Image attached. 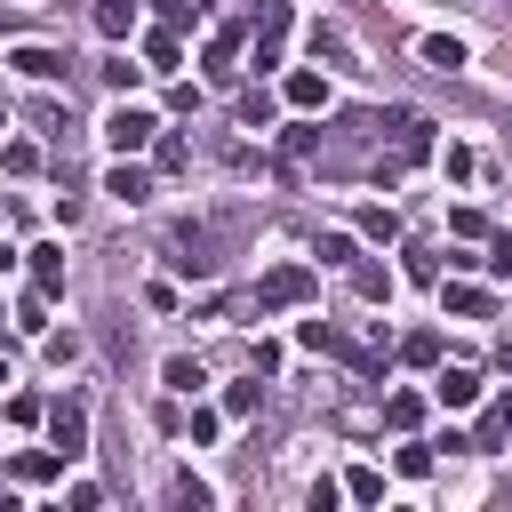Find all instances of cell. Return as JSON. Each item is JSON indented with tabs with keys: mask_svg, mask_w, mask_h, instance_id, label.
Returning <instances> with one entry per match:
<instances>
[{
	"mask_svg": "<svg viewBox=\"0 0 512 512\" xmlns=\"http://www.w3.org/2000/svg\"><path fill=\"white\" fill-rule=\"evenodd\" d=\"M384 416H392V424H400V432H408V424H416V416H424V400H416V392H400V400H392V408H384Z\"/></svg>",
	"mask_w": 512,
	"mask_h": 512,
	"instance_id": "23",
	"label": "cell"
},
{
	"mask_svg": "<svg viewBox=\"0 0 512 512\" xmlns=\"http://www.w3.org/2000/svg\"><path fill=\"white\" fill-rule=\"evenodd\" d=\"M32 280L56 288V280H64V256H56V248H32Z\"/></svg>",
	"mask_w": 512,
	"mask_h": 512,
	"instance_id": "17",
	"label": "cell"
},
{
	"mask_svg": "<svg viewBox=\"0 0 512 512\" xmlns=\"http://www.w3.org/2000/svg\"><path fill=\"white\" fill-rule=\"evenodd\" d=\"M256 400H264V384H256V376H248V384H232V392H224V416H248V408H256Z\"/></svg>",
	"mask_w": 512,
	"mask_h": 512,
	"instance_id": "19",
	"label": "cell"
},
{
	"mask_svg": "<svg viewBox=\"0 0 512 512\" xmlns=\"http://www.w3.org/2000/svg\"><path fill=\"white\" fill-rule=\"evenodd\" d=\"M488 264H496V272H504V280H512V232H504V240H496V256H488Z\"/></svg>",
	"mask_w": 512,
	"mask_h": 512,
	"instance_id": "24",
	"label": "cell"
},
{
	"mask_svg": "<svg viewBox=\"0 0 512 512\" xmlns=\"http://www.w3.org/2000/svg\"><path fill=\"white\" fill-rule=\"evenodd\" d=\"M152 128H160V120H152L144 104H112V120H104V144L128 160V152H144V144H152Z\"/></svg>",
	"mask_w": 512,
	"mask_h": 512,
	"instance_id": "1",
	"label": "cell"
},
{
	"mask_svg": "<svg viewBox=\"0 0 512 512\" xmlns=\"http://www.w3.org/2000/svg\"><path fill=\"white\" fill-rule=\"evenodd\" d=\"M352 288H360V296H384V288H392V280H384V272H376V264H360V256H352Z\"/></svg>",
	"mask_w": 512,
	"mask_h": 512,
	"instance_id": "22",
	"label": "cell"
},
{
	"mask_svg": "<svg viewBox=\"0 0 512 512\" xmlns=\"http://www.w3.org/2000/svg\"><path fill=\"white\" fill-rule=\"evenodd\" d=\"M496 360H504V368H512V344H504V352H496Z\"/></svg>",
	"mask_w": 512,
	"mask_h": 512,
	"instance_id": "26",
	"label": "cell"
},
{
	"mask_svg": "<svg viewBox=\"0 0 512 512\" xmlns=\"http://www.w3.org/2000/svg\"><path fill=\"white\" fill-rule=\"evenodd\" d=\"M424 64H432V72H456V64H464V40H424Z\"/></svg>",
	"mask_w": 512,
	"mask_h": 512,
	"instance_id": "14",
	"label": "cell"
},
{
	"mask_svg": "<svg viewBox=\"0 0 512 512\" xmlns=\"http://www.w3.org/2000/svg\"><path fill=\"white\" fill-rule=\"evenodd\" d=\"M104 192H112V200H128V208H136V200H152V176H144V168H128V160H120V168H112V176H104Z\"/></svg>",
	"mask_w": 512,
	"mask_h": 512,
	"instance_id": "7",
	"label": "cell"
},
{
	"mask_svg": "<svg viewBox=\"0 0 512 512\" xmlns=\"http://www.w3.org/2000/svg\"><path fill=\"white\" fill-rule=\"evenodd\" d=\"M312 288H320V272H304V264H280V272L256 288V304H304Z\"/></svg>",
	"mask_w": 512,
	"mask_h": 512,
	"instance_id": "3",
	"label": "cell"
},
{
	"mask_svg": "<svg viewBox=\"0 0 512 512\" xmlns=\"http://www.w3.org/2000/svg\"><path fill=\"white\" fill-rule=\"evenodd\" d=\"M352 256H360L352 232H328V240H320V264H352Z\"/></svg>",
	"mask_w": 512,
	"mask_h": 512,
	"instance_id": "21",
	"label": "cell"
},
{
	"mask_svg": "<svg viewBox=\"0 0 512 512\" xmlns=\"http://www.w3.org/2000/svg\"><path fill=\"white\" fill-rule=\"evenodd\" d=\"M392 232H400L392 208H360V240H392Z\"/></svg>",
	"mask_w": 512,
	"mask_h": 512,
	"instance_id": "15",
	"label": "cell"
},
{
	"mask_svg": "<svg viewBox=\"0 0 512 512\" xmlns=\"http://www.w3.org/2000/svg\"><path fill=\"white\" fill-rule=\"evenodd\" d=\"M48 440H56V456H80L88 448V408L80 400H56L48 408Z\"/></svg>",
	"mask_w": 512,
	"mask_h": 512,
	"instance_id": "2",
	"label": "cell"
},
{
	"mask_svg": "<svg viewBox=\"0 0 512 512\" xmlns=\"http://www.w3.org/2000/svg\"><path fill=\"white\" fill-rule=\"evenodd\" d=\"M144 56H152V72H176V64H184V48H176V32H152V40H144Z\"/></svg>",
	"mask_w": 512,
	"mask_h": 512,
	"instance_id": "11",
	"label": "cell"
},
{
	"mask_svg": "<svg viewBox=\"0 0 512 512\" xmlns=\"http://www.w3.org/2000/svg\"><path fill=\"white\" fill-rule=\"evenodd\" d=\"M96 32L104 40H128L136 32V0H96Z\"/></svg>",
	"mask_w": 512,
	"mask_h": 512,
	"instance_id": "8",
	"label": "cell"
},
{
	"mask_svg": "<svg viewBox=\"0 0 512 512\" xmlns=\"http://www.w3.org/2000/svg\"><path fill=\"white\" fill-rule=\"evenodd\" d=\"M264 120H272V96L248 88V96H240V128H264Z\"/></svg>",
	"mask_w": 512,
	"mask_h": 512,
	"instance_id": "20",
	"label": "cell"
},
{
	"mask_svg": "<svg viewBox=\"0 0 512 512\" xmlns=\"http://www.w3.org/2000/svg\"><path fill=\"white\" fill-rule=\"evenodd\" d=\"M8 264H16V248H0V272H8Z\"/></svg>",
	"mask_w": 512,
	"mask_h": 512,
	"instance_id": "25",
	"label": "cell"
},
{
	"mask_svg": "<svg viewBox=\"0 0 512 512\" xmlns=\"http://www.w3.org/2000/svg\"><path fill=\"white\" fill-rule=\"evenodd\" d=\"M312 56H336V64H352V40H344L336 24H312Z\"/></svg>",
	"mask_w": 512,
	"mask_h": 512,
	"instance_id": "12",
	"label": "cell"
},
{
	"mask_svg": "<svg viewBox=\"0 0 512 512\" xmlns=\"http://www.w3.org/2000/svg\"><path fill=\"white\" fill-rule=\"evenodd\" d=\"M0 128H8V112H0Z\"/></svg>",
	"mask_w": 512,
	"mask_h": 512,
	"instance_id": "27",
	"label": "cell"
},
{
	"mask_svg": "<svg viewBox=\"0 0 512 512\" xmlns=\"http://www.w3.org/2000/svg\"><path fill=\"white\" fill-rule=\"evenodd\" d=\"M176 272H192V280H200V272H216V256H208V232H200V224H176Z\"/></svg>",
	"mask_w": 512,
	"mask_h": 512,
	"instance_id": "4",
	"label": "cell"
},
{
	"mask_svg": "<svg viewBox=\"0 0 512 512\" xmlns=\"http://www.w3.org/2000/svg\"><path fill=\"white\" fill-rule=\"evenodd\" d=\"M448 312H464V320H480V312H488V296H480V288H464V280H456V288H448Z\"/></svg>",
	"mask_w": 512,
	"mask_h": 512,
	"instance_id": "18",
	"label": "cell"
},
{
	"mask_svg": "<svg viewBox=\"0 0 512 512\" xmlns=\"http://www.w3.org/2000/svg\"><path fill=\"white\" fill-rule=\"evenodd\" d=\"M432 392H440V408H472V400H480V376H472V368H440Z\"/></svg>",
	"mask_w": 512,
	"mask_h": 512,
	"instance_id": "5",
	"label": "cell"
},
{
	"mask_svg": "<svg viewBox=\"0 0 512 512\" xmlns=\"http://www.w3.org/2000/svg\"><path fill=\"white\" fill-rule=\"evenodd\" d=\"M160 376H168V392H200V384H208V376H200V360H168Z\"/></svg>",
	"mask_w": 512,
	"mask_h": 512,
	"instance_id": "16",
	"label": "cell"
},
{
	"mask_svg": "<svg viewBox=\"0 0 512 512\" xmlns=\"http://www.w3.org/2000/svg\"><path fill=\"white\" fill-rule=\"evenodd\" d=\"M400 152H408V160L432 152V120H424V112H400Z\"/></svg>",
	"mask_w": 512,
	"mask_h": 512,
	"instance_id": "10",
	"label": "cell"
},
{
	"mask_svg": "<svg viewBox=\"0 0 512 512\" xmlns=\"http://www.w3.org/2000/svg\"><path fill=\"white\" fill-rule=\"evenodd\" d=\"M496 440H512V400H496V408H488V424H480V440H472V448H496Z\"/></svg>",
	"mask_w": 512,
	"mask_h": 512,
	"instance_id": "13",
	"label": "cell"
},
{
	"mask_svg": "<svg viewBox=\"0 0 512 512\" xmlns=\"http://www.w3.org/2000/svg\"><path fill=\"white\" fill-rule=\"evenodd\" d=\"M288 104H296V112H320V104H328V80H320V72H288Z\"/></svg>",
	"mask_w": 512,
	"mask_h": 512,
	"instance_id": "9",
	"label": "cell"
},
{
	"mask_svg": "<svg viewBox=\"0 0 512 512\" xmlns=\"http://www.w3.org/2000/svg\"><path fill=\"white\" fill-rule=\"evenodd\" d=\"M8 64H16L24 80H56V72H64V56H56V48H32V40H24V48L8 56Z\"/></svg>",
	"mask_w": 512,
	"mask_h": 512,
	"instance_id": "6",
	"label": "cell"
}]
</instances>
